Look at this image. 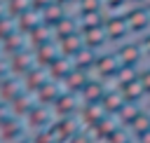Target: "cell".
Wrapping results in <instances>:
<instances>
[{"instance_id":"cell-1","label":"cell","mask_w":150,"mask_h":143,"mask_svg":"<svg viewBox=\"0 0 150 143\" xmlns=\"http://www.w3.org/2000/svg\"><path fill=\"white\" fill-rule=\"evenodd\" d=\"M129 5H148V0H129Z\"/></svg>"},{"instance_id":"cell-2","label":"cell","mask_w":150,"mask_h":143,"mask_svg":"<svg viewBox=\"0 0 150 143\" xmlns=\"http://www.w3.org/2000/svg\"><path fill=\"white\" fill-rule=\"evenodd\" d=\"M145 9H148V14H150V0H148V5H145Z\"/></svg>"}]
</instances>
